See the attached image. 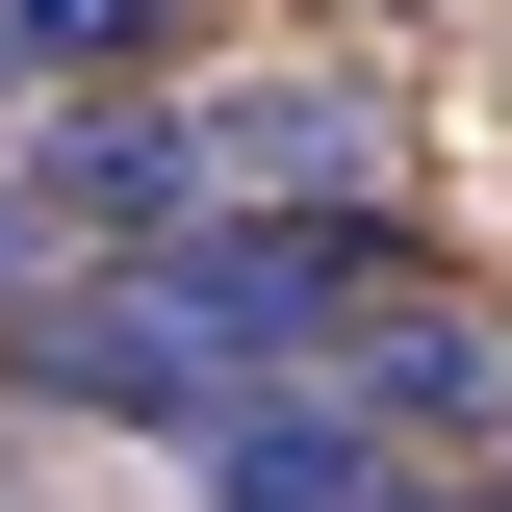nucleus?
Listing matches in <instances>:
<instances>
[{
	"label": "nucleus",
	"mask_w": 512,
	"mask_h": 512,
	"mask_svg": "<svg viewBox=\"0 0 512 512\" xmlns=\"http://www.w3.org/2000/svg\"><path fill=\"white\" fill-rule=\"evenodd\" d=\"M0 103H26V52H0Z\"/></svg>",
	"instance_id": "423d86ee"
},
{
	"label": "nucleus",
	"mask_w": 512,
	"mask_h": 512,
	"mask_svg": "<svg viewBox=\"0 0 512 512\" xmlns=\"http://www.w3.org/2000/svg\"><path fill=\"white\" fill-rule=\"evenodd\" d=\"M333 410H359L384 461H436V487H461V461L512 436V333H487V308H384L359 359H333Z\"/></svg>",
	"instance_id": "f257e3e1"
},
{
	"label": "nucleus",
	"mask_w": 512,
	"mask_h": 512,
	"mask_svg": "<svg viewBox=\"0 0 512 512\" xmlns=\"http://www.w3.org/2000/svg\"><path fill=\"white\" fill-rule=\"evenodd\" d=\"M410 512H512V461H487V487H410Z\"/></svg>",
	"instance_id": "39448f33"
},
{
	"label": "nucleus",
	"mask_w": 512,
	"mask_h": 512,
	"mask_svg": "<svg viewBox=\"0 0 512 512\" xmlns=\"http://www.w3.org/2000/svg\"><path fill=\"white\" fill-rule=\"evenodd\" d=\"M205 461V512H410V461L333 410V384H282V410H231V436H180Z\"/></svg>",
	"instance_id": "f03ea898"
},
{
	"label": "nucleus",
	"mask_w": 512,
	"mask_h": 512,
	"mask_svg": "<svg viewBox=\"0 0 512 512\" xmlns=\"http://www.w3.org/2000/svg\"><path fill=\"white\" fill-rule=\"evenodd\" d=\"M205 0H0V52L26 77H128V52H180Z\"/></svg>",
	"instance_id": "7ed1b4c3"
},
{
	"label": "nucleus",
	"mask_w": 512,
	"mask_h": 512,
	"mask_svg": "<svg viewBox=\"0 0 512 512\" xmlns=\"http://www.w3.org/2000/svg\"><path fill=\"white\" fill-rule=\"evenodd\" d=\"M77 282H103V256H77V231H52V180H0V333H52V308H77Z\"/></svg>",
	"instance_id": "20e7f679"
}]
</instances>
